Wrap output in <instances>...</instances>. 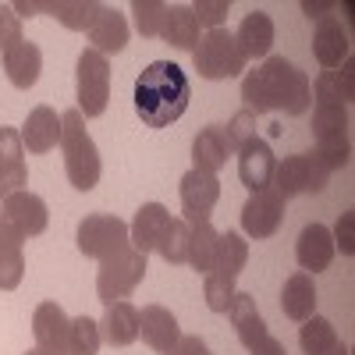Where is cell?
I'll return each instance as SVG.
<instances>
[{"mask_svg": "<svg viewBox=\"0 0 355 355\" xmlns=\"http://www.w3.org/2000/svg\"><path fill=\"white\" fill-rule=\"evenodd\" d=\"M21 146L28 153H50L57 142H61V117H57L53 107H33L21 125Z\"/></svg>", "mask_w": 355, "mask_h": 355, "instance_id": "obj_19", "label": "cell"}, {"mask_svg": "<svg viewBox=\"0 0 355 355\" xmlns=\"http://www.w3.org/2000/svg\"><path fill=\"white\" fill-rule=\"evenodd\" d=\"M192 64L206 82H224V78H239L245 71V53L234 43V33L210 28L192 50Z\"/></svg>", "mask_w": 355, "mask_h": 355, "instance_id": "obj_4", "label": "cell"}, {"mask_svg": "<svg viewBox=\"0 0 355 355\" xmlns=\"http://www.w3.org/2000/svg\"><path fill=\"white\" fill-rule=\"evenodd\" d=\"M171 220H174L171 210H167V206H160V202L139 206L135 220L128 224V242H132V249L142 252V256L157 252V245H160V239H164V231L171 227Z\"/></svg>", "mask_w": 355, "mask_h": 355, "instance_id": "obj_16", "label": "cell"}, {"mask_svg": "<svg viewBox=\"0 0 355 355\" xmlns=\"http://www.w3.org/2000/svg\"><path fill=\"white\" fill-rule=\"evenodd\" d=\"M75 242H78V252H82V256L100 259V263L132 245V242H128V224H125L121 217H114V214H89V217L78 224Z\"/></svg>", "mask_w": 355, "mask_h": 355, "instance_id": "obj_8", "label": "cell"}, {"mask_svg": "<svg viewBox=\"0 0 355 355\" xmlns=\"http://www.w3.org/2000/svg\"><path fill=\"white\" fill-rule=\"evenodd\" d=\"M281 313L295 323H302L309 316H316V288H313V277L306 270L291 274L281 288Z\"/></svg>", "mask_w": 355, "mask_h": 355, "instance_id": "obj_28", "label": "cell"}, {"mask_svg": "<svg viewBox=\"0 0 355 355\" xmlns=\"http://www.w3.org/2000/svg\"><path fill=\"white\" fill-rule=\"evenodd\" d=\"M15 40H21V18L11 8H0V50L11 46Z\"/></svg>", "mask_w": 355, "mask_h": 355, "instance_id": "obj_41", "label": "cell"}, {"mask_svg": "<svg viewBox=\"0 0 355 355\" xmlns=\"http://www.w3.org/2000/svg\"><path fill=\"white\" fill-rule=\"evenodd\" d=\"M242 100L249 114L284 110L291 117H302L313 107V82L284 57H266L259 68L242 78Z\"/></svg>", "mask_w": 355, "mask_h": 355, "instance_id": "obj_1", "label": "cell"}, {"mask_svg": "<svg viewBox=\"0 0 355 355\" xmlns=\"http://www.w3.org/2000/svg\"><path fill=\"white\" fill-rule=\"evenodd\" d=\"M334 239H331V227L327 224H306L302 234H299V242H295V256H299V266L302 270H327L331 259H334Z\"/></svg>", "mask_w": 355, "mask_h": 355, "instance_id": "obj_18", "label": "cell"}, {"mask_svg": "<svg viewBox=\"0 0 355 355\" xmlns=\"http://www.w3.org/2000/svg\"><path fill=\"white\" fill-rule=\"evenodd\" d=\"M160 36H164V43H171V46H178V50H196L202 36H199V21H196L192 8H189V4L167 8V18H164Z\"/></svg>", "mask_w": 355, "mask_h": 355, "instance_id": "obj_31", "label": "cell"}, {"mask_svg": "<svg viewBox=\"0 0 355 355\" xmlns=\"http://www.w3.org/2000/svg\"><path fill=\"white\" fill-rule=\"evenodd\" d=\"M231 153H234V150H231L224 128H220V125H210V128H202V132L196 135V142H192V167H196V171H206V174H217V171L227 164Z\"/></svg>", "mask_w": 355, "mask_h": 355, "instance_id": "obj_27", "label": "cell"}, {"mask_svg": "<svg viewBox=\"0 0 355 355\" xmlns=\"http://www.w3.org/2000/svg\"><path fill=\"white\" fill-rule=\"evenodd\" d=\"M146 277V256L135 252L132 245L121 249L117 256L103 259L100 263V274H96V295H100V302L110 306V302H121L128 299V295L142 284Z\"/></svg>", "mask_w": 355, "mask_h": 355, "instance_id": "obj_7", "label": "cell"}, {"mask_svg": "<svg viewBox=\"0 0 355 355\" xmlns=\"http://www.w3.org/2000/svg\"><path fill=\"white\" fill-rule=\"evenodd\" d=\"M89 43H93L96 53L110 57V53H121L128 46V36H132V28L125 21L121 11H114V8H103V15L93 21V28H89Z\"/></svg>", "mask_w": 355, "mask_h": 355, "instance_id": "obj_24", "label": "cell"}, {"mask_svg": "<svg viewBox=\"0 0 355 355\" xmlns=\"http://www.w3.org/2000/svg\"><path fill=\"white\" fill-rule=\"evenodd\" d=\"M302 11H306L309 18H316V21H320V18H327V15L334 11V4H313V0H306V4H302Z\"/></svg>", "mask_w": 355, "mask_h": 355, "instance_id": "obj_44", "label": "cell"}, {"mask_svg": "<svg viewBox=\"0 0 355 355\" xmlns=\"http://www.w3.org/2000/svg\"><path fill=\"white\" fill-rule=\"evenodd\" d=\"M227 316H231V327H234V334H239V341H242L249 352H252L263 338H270V331H266V320L259 316L256 299H252L249 291H234V295H231Z\"/></svg>", "mask_w": 355, "mask_h": 355, "instance_id": "obj_22", "label": "cell"}, {"mask_svg": "<svg viewBox=\"0 0 355 355\" xmlns=\"http://www.w3.org/2000/svg\"><path fill=\"white\" fill-rule=\"evenodd\" d=\"M224 135H227V142H231V150H239L242 142H249V139L256 135V114L239 110V114L231 117V125L224 128Z\"/></svg>", "mask_w": 355, "mask_h": 355, "instance_id": "obj_39", "label": "cell"}, {"mask_svg": "<svg viewBox=\"0 0 355 355\" xmlns=\"http://www.w3.org/2000/svg\"><path fill=\"white\" fill-rule=\"evenodd\" d=\"M33 334H36V348L43 355H71L68 352V338H71V320L64 316V309L57 302H40L33 313Z\"/></svg>", "mask_w": 355, "mask_h": 355, "instance_id": "obj_12", "label": "cell"}, {"mask_svg": "<svg viewBox=\"0 0 355 355\" xmlns=\"http://www.w3.org/2000/svg\"><path fill=\"white\" fill-rule=\"evenodd\" d=\"M157 252H160L171 266L185 263V256H189V224H185L182 217H174V220H171V227L164 231V239H160Z\"/></svg>", "mask_w": 355, "mask_h": 355, "instance_id": "obj_36", "label": "cell"}, {"mask_svg": "<svg viewBox=\"0 0 355 355\" xmlns=\"http://www.w3.org/2000/svg\"><path fill=\"white\" fill-rule=\"evenodd\" d=\"M331 355H348V348H345V345H338V348H334Z\"/></svg>", "mask_w": 355, "mask_h": 355, "instance_id": "obj_45", "label": "cell"}, {"mask_svg": "<svg viewBox=\"0 0 355 355\" xmlns=\"http://www.w3.org/2000/svg\"><path fill=\"white\" fill-rule=\"evenodd\" d=\"M313 135H316V157L331 171L345 167L352 160L348 142V107L345 103H316L313 107Z\"/></svg>", "mask_w": 355, "mask_h": 355, "instance_id": "obj_5", "label": "cell"}, {"mask_svg": "<svg viewBox=\"0 0 355 355\" xmlns=\"http://www.w3.org/2000/svg\"><path fill=\"white\" fill-rule=\"evenodd\" d=\"M227 11H231V0H199V4H192V15H196L199 28L206 25V33L210 28H224Z\"/></svg>", "mask_w": 355, "mask_h": 355, "instance_id": "obj_38", "label": "cell"}, {"mask_svg": "<svg viewBox=\"0 0 355 355\" xmlns=\"http://www.w3.org/2000/svg\"><path fill=\"white\" fill-rule=\"evenodd\" d=\"M0 53H4V71H8V78H11L15 89H33L36 85V78L43 71V53H40L36 43H28L21 36L11 46H4Z\"/></svg>", "mask_w": 355, "mask_h": 355, "instance_id": "obj_21", "label": "cell"}, {"mask_svg": "<svg viewBox=\"0 0 355 355\" xmlns=\"http://www.w3.org/2000/svg\"><path fill=\"white\" fill-rule=\"evenodd\" d=\"M103 345L100 338V323L89 316H75L71 320V338H68V352L71 355H96Z\"/></svg>", "mask_w": 355, "mask_h": 355, "instance_id": "obj_35", "label": "cell"}, {"mask_svg": "<svg viewBox=\"0 0 355 355\" xmlns=\"http://www.w3.org/2000/svg\"><path fill=\"white\" fill-rule=\"evenodd\" d=\"M139 338L150 345L153 352L167 355L178 341H182V327H178V320H174L171 309H164V306H146V309L139 313Z\"/></svg>", "mask_w": 355, "mask_h": 355, "instance_id": "obj_20", "label": "cell"}, {"mask_svg": "<svg viewBox=\"0 0 355 355\" xmlns=\"http://www.w3.org/2000/svg\"><path fill=\"white\" fill-rule=\"evenodd\" d=\"M25 239L0 217V291H15L25 277V256H21Z\"/></svg>", "mask_w": 355, "mask_h": 355, "instance_id": "obj_26", "label": "cell"}, {"mask_svg": "<svg viewBox=\"0 0 355 355\" xmlns=\"http://www.w3.org/2000/svg\"><path fill=\"white\" fill-rule=\"evenodd\" d=\"M189 100H192L189 75L174 61H153L135 78V114L150 128L174 125L189 110Z\"/></svg>", "mask_w": 355, "mask_h": 355, "instance_id": "obj_2", "label": "cell"}, {"mask_svg": "<svg viewBox=\"0 0 355 355\" xmlns=\"http://www.w3.org/2000/svg\"><path fill=\"white\" fill-rule=\"evenodd\" d=\"M25 182H28V167H25L21 135H18V128L0 125V202L21 192Z\"/></svg>", "mask_w": 355, "mask_h": 355, "instance_id": "obj_15", "label": "cell"}, {"mask_svg": "<svg viewBox=\"0 0 355 355\" xmlns=\"http://www.w3.org/2000/svg\"><path fill=\"white\" fill-rule=\"evenodd\" d=\"M4 220L21 234V239H36V234H43L46 224H50V210L36 192L21 189V192L4 199Z\"/></svg>", "mask_w": 355, "mask_h": 355, "instance_id": "obj_14", "label": "cell"}, {"mask_svg": "<svg viewBox=\"0 0 355 355\" xmlns=\"http://www.w3.org/2000/svg\"><path fill=\"white\" fill-rule=\"evenodd\" d=\"M100 338L110 345V348H125L139 338V309L132 302H110L103 320H100Z\"/></svg>", "mask_w": 355, "mask_h": 355, "instance_id": "obj_23", "label": "cell"}, {"mask_svg": "<svg viewBox=\"0 0 355 355\" xmlns=\"http://www.w3.org/2000/svg\"><path fill=\"white\" fill-rule=\"evenodd\" d=\"M299 345H302L306 355H331V352L341 345V338H338V331H334V323H331V320L309 316V320H302Z\"/></svg>", "mask_w": 355, "mask_h": 355, "instance_id": "obj_32", "label": "cell"}, {"mask_svg": "<svg viewBox=\"0 0 355 355\" xmlns=\"http://www.w3.org/2000/svg\"><path fill=\"white\" fill-rule=\"evenodd\" d=\"M331 167L323 164L316 153H291L274 167V189L281 192V199L302 196V192H323L327 189Z\"/></svg>", "mask_w": 355, "mask_h": 355, "instance_id": "obj_9", "label": "cell"}, {"mask_svg": "<svg viewBox=\"0 0 355 355\" xmlns=\"http://www.w3.org/2000/svg\"><path fill=\"white\" fill-rule=\"evenodd\" d=\"M25 355H43V352H40V348H33V352H25Z\"/></svg>", "mask_w": 355, "mask_h": 355, "instance_id": "obj_46", "label": "cell"}, {"mask_svg": "<svg viewBox=\"0 0 355 355\" xmlns=\"http://www.w3.org/2000/svg\"><path fill=\"white\" fill-rule=\"evenodd\" d=\"M61 150H64V171H68L71 189H78V192L96 189L103 160H100L93 135L85 132V117L78 110L61 114Z\"/></svg>", "mask_w": 355, "mask_h": 355, "instance_id": "obj_3", "label": "cell"}, {"mask_svg": "<svg viewBox=\"0 0 355 355\" xmlns=\"http://www.w3.org/2000/svg\"><path fill=\"white\" fill-rule=\"evenodd\" d=\"M284 220V199L274 185H266L259 192H252L242 206V231L249 234V239H270V234L281 227Z\"/></svg>", "mask_w": 355, "mask_h": 355, "instance_id": "obj_10", "label": "cell"}, {"mask_svg": "<svg viewBox=\"0 0 355 355\" xmlns=\"http://www.w3.org/2000/svg\"><path fill=\"white\" fill-rule=\"evenodd\" d=\"M217 239H220V231H217L210 220H196V224H189V256H185V263L192 266V270H199L202 277L214 270Z\"/></svg>", "mask_w": 355, "mask_h": 355, "instance_id": "obj_30", "label": "cell"}, {"mask_svg": "<svg viewBox=\"0 0 355 355\" xmlns=\"http://www.w3.org/2000/svg\"><path fill=\"white\" fill-rule=\"evenodd\" d=\"M249 263V242L242 239L239 231H224L217 239V259H214V270L227 274V277H239Z\"/></svg>", "mask_w": 355, "mask_h": 355, "instance_id": "obj_33", "label": "cell"}, {"mask_svg": "<svg viewBox=\"0 0 355 355\" xmlns=\"http://www.w3.org/2000/svg\"><path fill=\"white\" fill-rule=\"evenodd\" d=\"M252 355H288V352H284V345H281L277 338H263V341L252 348Z\"/></svg>", "mask_w": 355, "mask_h": 355, "instance_id": "obj_43", "label": "cell"}, {"mask_svg": "<svg viewBox=\"0 0 355 355\" xmlns=\"http://www.w3.org/2000/svg\"><path fill=\"white\" fill-rule=\"evenodd\" d=\"M231 295H234V277H227L220 270H210L202 277V299L210 306V313H227Z\"/></svg>", "mask_w": 355, "mask_h": 355, "instance_id": "obj_37", "label": "cell"}, {"mask_svg": "<svg viewBox=\"0 0 355 355\" xmlns=\"http://www.w3.org/2000/svg\"><path fill=\"white\" fill-rule=\"evenodd\" d=\"M75 96H78V114L82 117H100L110 103V61L93 46L78 53L75 68Z\"/></svg>", "mask_w": 355, "mask_h": 355, "instance_id": "obj_6", "label": "cell"}, {"mask_svg": "<svg viewBox=\"0 0 355 355\" xmlns=\"http://www.w3.org/2000/svg\"><path fill=\"white\" fill-rule=\"evenodd\" d=\"M167 355H210V348H206L202 338H182Z\"/></svg>", "mask_w": 355, "mask_h": 355, "instance_id": "obj_42", "label": "cell"}, {"mask_svg": "<svg viewBox=\"0 0 355 355\" xmlns=\"http://www.w3.org/2000/svg\"><path fill=\"white\" fill-rule=\"evenodd\" d=\"M107 4H93V0H43V11L53 15L71 33H89L93 21L103 15Z\"/></svg>", "mask_w": 355, "mask_h": 355, "instance_id": "obj_29", "label": "cell"}, {"mask_svg": "<svg viewBox=\"0 0 355 355\" xmlns=\"http://www.w3.org/2000/svg\"><path fill=\"white\" fill-rule=\"evenodd\" d=\"M178 196H182V220L185 224H196V220H210L214 206L220 199V182L217 174H206V171H189L178 185Z\"/></svg>", "mask_w": 355, "mask_h": 355, "instance_id": "obj_11", "label": "cell"}, {"mask_svg": "<svg viewBox=\"0 0 355 355\" xmlns=\"http://www.w3.org/2000/svg\"><path fill=\"white\" fill-rule=\"evenodd\" d=\"M331 239H334V249H341L345 256L355 252V214L352 210L338 217V227L331 231Z\"/></svg>", "mask_w": 355, "mask_h": 355, "instance_id": "obj_40", "label": "cell"}, {"mask_svg": "<svg viewBox=\"0 0 355 355\" xmlns=\"http://www.w3.org/2000/svg\"><path fill=\"white\" fill-rule=\"evenodd\" d=\"M234 153H239V178H242V185L249 192H259V189H266V185L274 182L277 160H274V150H270V142H266V139L252 135Z\"/></svg>", "mask_w": 355, "mask_h": 355, "instance_id": "obj_13", "label": "cell"}, {"mask_svg": "<svg viewBox=\"0 0 355 355\" xmlns=\"http://www.w3.org/2000/svg\"><path fill=\"white\" fill-rule=\"evenodd\" d=\"M132 18H135V33L142 40H153V36H160V28H164L167 4H160V0H135Z\"/></svg>", "mask_w": 355, "mask_h": 355, "instance_id": "obj_34", "label": "cell"}, {"mask_svg": "<svg viewBox=\"0 0 355 355\" xmlns=\"http://www.w3.org/2000/svg\"><path fill=\"white\" fill-rule=\"evenodd\" d=\"M234 43L239 50L249 57H270V46H274V18L266 11H249L239 25V33H234Z\"/></svg>", "mask_w": 355, "mask_h": 355, "instance_id": "obj_25", "label": "cell"}, {"mask_svg": "<svg viewBox=\"0 0 355 355\" xmlns=\"http://www.w3.org/2000/svg\"><path fill=\"white\" fill-rule=\"evenodd\" d=\"M313 53H316L320 68H327V71H334V68H341V64L348 61L352 40H348V28H345L334 15H327V18H320V21H316Z\"/></svg>", "mask_w": 355, "mask_h": 355, "instance_id": "obj_17", "label": "cell"}]
</instances>
